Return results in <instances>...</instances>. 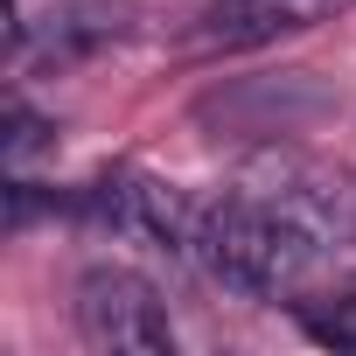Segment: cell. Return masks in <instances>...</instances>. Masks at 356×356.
<instances>
[{
  "instance_id": "obj_2",
  "label": "cell",
  "mask_w": 356,
  "mask_h": 356,
  "mask_svg": "<svg viewBox=\"0 0 356 356\" xmlns=\"http://www.w3.org/2000/svg\"><path fill=\"white\" fill-rule=\"evenodd\" d=\"M126 35H133V0H56V8L15 22V77L70 70Z\"/></svg>"
},
{
  "instance_id": "obj_5",
  "label": "cell",
  "mask_w": 356,
  "mask_h": 356,
  "mask_svg": "<svg viewBox=\"0 0 356 356\" xmlns=\"http://www.w3.org/2000/svg\"><path fill=\"white\" fill-rule=\"evenodd\" d=\"M42 147H56V119H35L29 98H15L8 105V175H22L29 154H42Z\"/></svg>"
},
{
  "instance_id": "obj_3",
  "label": "cell",
  "mask_w": 356,
  "mask_h": 356,
  "mask_svg": "<svg viewBox=\"0 0 356 356\" xmlns=\"http://www.w3.org/2000/svg\"><path fill=\"white\" fill-rule=\"evenodd\" d=\"M356 0H210L189 22V49L203 56H238V49H266L280 35H307L321 22H342Z\"/></svg>"
},
{
  "instance_id": "obj_1",
  "label": "cell",
  "mask_w": 356,
  "mask_h": 356,
  "mask_svg": "<svg viewBox=\"0 0 356 356\" xmlns=\"http://www.w3.org/2000/svg\"><path fill=\"white\" fill-rule=\"evenodd\" d=\"M77 335L91 349H133V356H168L175 349L168 300L133 266H91L77 280Z\"/></svg>"
},
{
  "instance_id": "obj_4",
  "label": "cell",
  "mask_w": 356,
  "mask_h": 356,
  "mask_svg": "<svg viewBox=\"0 0 356 356\" xmlns=\"http://www.w3.org/2000/svg\"><path fill=\"white\" fill-rule=\"evenodd\" d=\"M293 321L328 342V349H356V293H335V300H293Z\"/></svg>"
}]
</instances>
